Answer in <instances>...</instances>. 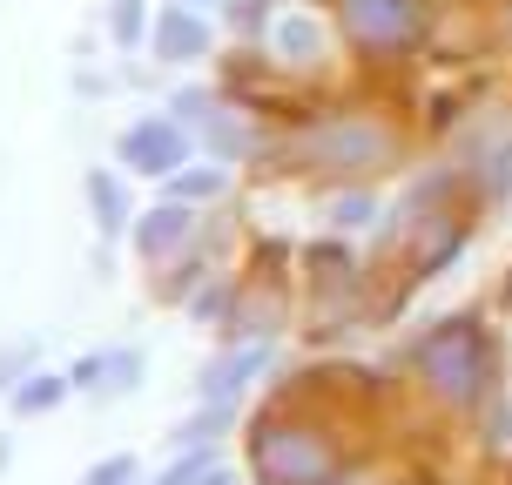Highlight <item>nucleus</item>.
Here are the masks:
<instances>
[{
  "instance_id": "nucleus-10",
  "label": "nucleus",
  "mask_w": 512,
  "mask_h": 485,
  "mask_svg": "<svg viewBox=\"0 0 512 485\" xmlns=\"http://www.w3.org/2000/svg\"><path fill=\"white\" fill-rule=\"evenodd\" d=\"M68 391H75V384H68V371H48V364H34V371H27V378L7 391V411H14V418H48V411L68 405Z\"/></svg>"
},
{
  "instance_id": "nucleus-18",
  "label": "nucleus",
  "mask_w": 512,
  "mask_h": 485,
  "mask_svg": "<svg viewBox=\"0 0 512 485\" xmlns=\"http://www.w3.org/2000/svg\"><path fill=\"white\" fill-rule=\"evenodd\" d=\"M223 425H230V405H203L196 418H182L169 438H176V445H209V438L223 432Z\"/></svg>"
},
{
  "instance_id": "nucleus-1",
  "label": "nucleus",
  "mask_w": 512,
  "mask_h": 485,
  "mask_svg": "<svg viewBox=\"0 0 512 485\" xmlns=\"http://www.w3.org/2000/svg\"><path fill=\"white\" fill-rule=\"evenodd\" d=\"M418 371L445 405H479L492 378V344L479 331V317H445L425 344H418Z\"/></svg>"
},
{
  "instance_id": "nucleus-20",
  "label": "nucleus",
  "mask_w": 512,
  "mask_h": 485,
  "mask_svg": "<svg viewBox=\"0 0 512 485\" xmlns=\"http://www.w3.org/2000/svg\"><path fill=\"white\" fill-rule=\"evenodd\" d=\"M371 209H378V203H371L364 189H351V196H337V203H331V223H337V230H364Z\"/></svg>"
},
{
  "instance_id": "nucleus-27",
  "label": "nucleus",
  "mask_w": 512,
  "mask_h": 485,
  "mask_svg": "<svg viewBox=\"0 0 512 485\" xmlns=\"http://www.w3.org/2000/svg\"><path fill=\"white\" fill-rule=\"evenodd\" d=\"M506 304H512V277H506Z\"/></svg>"
},
{
  "instance_id": "nucleus-19",
  "label": "nucleus",
  "mask_w": 512,
  "mask_h": 485,
  "mask_svg": "<svg viewBox=\"0 0 512 485\" xmlns=\"http://www.w3.org/2000/svg\"><path fill=\"white\" fill-rule=\"evenodd\" d=\"M209 108H216V95H209V88H176V95H169V115H176L189 135L209 122Z\"/></svg>"
},
{
  "instance_id": "nucleus-16",
  "label": "nucleus",
  "mask_w": 512,
  "mask_h": 485,
  "mask_svg": "<svg viewBox=\"0 0 512 485\" xmlns=\"http://www.w3.org/2000/svg\"><path fill=\"white\" fill-rule=\"evenodd\" d=\"M34 364H41V344H34V337H14V344H0V405H7V391H14V384H21Z\"/></svg>"
},
{
  "instance_id": "nucleus-15",
  "label": "nucleus",
  "mask_w": 512,
  "mask_h": 485,
  "mask_svg": "<svg viewBox=\"0 0 512 485\" xmlns=\"http://www.w3.org/2000/svg\"><path fill=\"white\" fill-rule=\"evenodd\" d=\"M223 182H230L223 169H176V176L162 182V189H169L176 203H189V209H196V203H209V196H223Z\"/></svg>"
},
{
  "instance_id": "nucleus-11",
  "label": "nucleus",
  "mask_w": 512,
  "mask_h": 485,
  "mask_svg": "<svg viewBox=\"0 0 512 485\" xmlns=\"http://www.w3.org/2000/svg\"><path fill=\"white\" fill-rule=\"evenodd\" d=\"M270 48L283 61H324V21L317 14H277L270 21Z\"/></svg>"
},
{
  "instance_id": "nucleus-7",
  "label": "nucleus",
  "mask_w": 512,
  "mask_h": 485,
  "mask_svg": "<svg viewBox=\"0 0 512 485\" xmlns=\"http://www.w3.org/2000/svg\"><path fill=\"white\" fill-rule=\"evenodd\" d=\"M128 236H135V256L162 270L176 250H189V243H196V209L176 203V196H169V203H155V209H135Z\"/></svg>"
},
{
  "instance_id": "nucleus-5",
  "label": "nucleus",
  "mask_w": 512,
  "mask_h": 485,
  "mask_svg": "<svg viewBox=\"0 0 512 485\" xmlns=\"http://www.w3.org/2000/svg\"><path fill=\"white\" fill-rule=\"evenodd\" d=\"M337 21L358 48L391 54L418 34V0H337Z\"/></svg>"
},
{
  "instance_id": "nucleus-9",
  "label": "nucleus",
  "mask_w": 512,
  "mask_h": 485,
  "mask_svg": "<svg viewBox=\"0 0 512 485\" xmlns=\"http://www.w3.org/2000/svg\"><path fill=\"white\" fill-rule=\"evenodd\" d=\"M250 371H263V344H250V351H230V358L203 364V378H196V398H203V405H236V398H243V384H250Z\"/></svg>"
},
{
  "instance_id": "nucleus-22",
  "label": "nucleus",
  "mask_w": 512,
  "mask_h": 485,
  "mask_svg": "<svg viewBox=\"0 0 512 485\" xmlns=\"http://www.w3.org/2000/svg\"><path fill=\"white\" fill-rule=\"evenodd\" d=\"M95 378H102V351H81V358L68 364V384H75V391H88V398H95Z\"/></svg>"
},
{
  "instance_id": "nucleus-12",
  "label": "nucleus",
  "mask_w": 512,
  "mask_h": 485,
  "mask_svg": "<svg viewBox=\"0 0 512 485\" xmlns=\"http://www.w3.org/2000/svg\"><path fill=\"white\" fill-rule=\"evenodd\" d=\"M142 371H149V358H142L135 344H115V351H102V378H95V398H128V391L142 384Z\"/></svg>"
},
{
  "instance_id": "nucleus-13",
  "label": "nucleus",
  "mask_w": 512,
  "mask_h": 485,
  "mask_svg": "<svg viewBox=\"0 0 512 485\" xmlns=\"http://www.w3.org/2000/svg\"><path fill=\"white\" fill-rule=\"evenodd\" d=\"M196 142H209V149H216L223 162H230V155H243V149H250V122H243L236 108H223V102H216V108H209V122L196 128Z\"/></svg>"
},
{
  "instance_id": "nucleus-14",
  "label": "nucleus",
  "mask_w": 512,
  "mask_h": 485,
  "mask_svg": "<svg viewBox=\"0 0 512 485\" xmlns=\"http://www.w3.org/2000/svg\"><path fill=\"white\" fill-rule=\"evenodd\" d=\"M102 21H108V41H115L122 54H135L142 41H149V0H108Z\"/></svg>"
},
{
  "instance_id": "nucleus-4",
  "label": "nucleus",
  "mask_w": 512,
  "mask_h": 485,
  "mask_svg": "<svg viewBox=\"0 0 512 485\" xmlns=\"http://www.w3.org/2000/svg\"><path fill=\"white\" fill-rule=\"evenodd\" d=\"M189 149H196V135H189L176 115H135V122L115 135V169H122V176L169 182L182 162H189Z\"/></svg>"
},
{
  "instance_id": "nucleus-3",
  "label": "nucleus",
  "mask_w": 512,
  "mask_h": 485,
  "mask_svg": "<svg viewBox=\"0 0 512 485\" xmlns=\"http://www.w3.org/2000/svg\"><path fill=\"white\" fill-rule=\"evenodd\" d=\"M290 155H304V169H384L391 155H398V135L371 115H324L317 128H304Z\"/></svg>"
},
{
  "instance_id": "nucleus-21",
  "label": "nucleus",
  "mask_w": 512,
  "mask_h": 485,
  "mask_svg": "<svg viewBox=\"0 0 512 485\" xmlns=\"http://www.w3.org/2000/svg\"><path fill=\"white\" fill-rule=\"evenodd\" d=\"M209 465H216V459H209V445H196L189 459H176V465H169V472H162V479H155V485H196V479H203V472H209Z\"/></svg>"
},
{
  "instance_id": "nucleus-24",
  "label": "nucleus",
  "mask_w": 512,
  "mask_h": 485,
  "mask_svg": "<svg viewBox=\"0 0 512 485\" xmlns=\"http://www.w3.org/2000/svg\"><path fill=\"white\" fill-rule=\"evenodd\" d=\"M196 485H236V479H230V472H223V465H209V472H203V479H196Z\"/></svg>"
},
{
  "instance_id": "nucleus-23",
  "label": "nucleus",
  "mask_w": 512,
  "mask_h": 485,
  "mask_svg": "<svg viewBox=\"0 0 512 485\" xmlns=\"http://www.w3.org/2000/svg\"><path fill=\"white\" fill-rule=\"evenodd\" d=\"M230 27L236 34H256V27H263V7H256V0H230Z\"/></svg>"
},
{
  "instance_id": "nucleus-2",
  "label": "nucleus",
  "mask_w": 512,
  "mask_h": 485,
  "mask_svg": "<svg viewBox=\"0 0 512 485\" xmlns=\"http://www.w3.org/2000/svg\"><path fill=\"white\" fill-rule=\"evenodd\" d=\"M250 465H256V479H263V485H331V479H337L331 438L310 432V425H290V418L256 425Z\"/></svg>"
},
{
  "instance_id": "nucleus-6",
  "label": "nucleus",
  "mask_w": 512,
  "mask_h": 485,
  "mask_svg": "<svg viewBox=\"0 0 512 485\" xmlns=\"http://www.w3.org/2000/svg\"><path fill=\"white\" fill-rule=\"evenodd\" d=\"M149 48H155V61H162V68H196V61L216 48V27L203 21V7L169 0V7L149 21Z\"/></svg>"
},
{
  "instance_id": "nucleus-25",
  "label": "nucleus",
  "mask_w": 512,
  "mask_h": 485,
  "mask_svg": "<svg viewBox=\"0 0 512 485\" xmlns=\"http://www.w3.org/2000/svg\"><path fill=\"white\" fill-rule=\"evenodd\" d=\"M14 465V432H0V472Z\"/></svg>"
},
{
  "instance_id": "nucleus-17",
  "label": "nucleus",
  "mask_w": 512,
  "mask_h": 485,
  "mask_svg": "<svg viewBox=\"0 0 512 485\" xmlns=\"http://www.w3.org/2000/svg\"><path fill=\"white\" fill-rule=\"evenodd\" d=\"M75 485H142V459H135V452H108V459H95Z\"/></svg>"
},
{
  "instance_id": "nucleus-8",
  "label": "nucleus",
  "mask_w": 512,
  "mask_h": 485,
  "mask_svg": "<svg viewBox=\"0 0 512 485\" xmlns=\"http://www.w3.org/2000/svg\"><path fill=\"white\" fill-rule=\"evenodd\" d=\"M81 196H88V216H95V230H102L108 243L135 223V196H128L122 169H88V176H81Z\"/></svg>"
},
{
  "instance_id": "nucleus-26",
  "label": "nucleus",
  "mask_w": 512,
  "mask_h": 485,
  "mask_svg": "<svg viewBox=\"0 0 512 485\" xmlns=\"http://www.w3.org/2000/svg\"><path fill=\"white\" fill-rule=\"evenodd\" d=\"M182 7H209V0H182Z\"/></svg>"
}]
</instances>
